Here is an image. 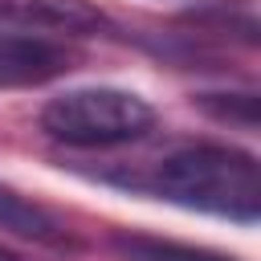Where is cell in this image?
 I'll use <instances>...</instances> for the list:
<instances>
[{
    "label": "cell",
    "mask_w": 261,
    "mask_h": 261,
    "mask_svg": "<svg viewBox=\"0 0 261 261\" xmlns=\"http://www.w3.org/2000/svg\"><path fill=\"white\" fill-rule=\"evenodd\" d=\"M110 184L135 188L143 196L179 204L188 212H208L237 224H257L261 216V171L257 159L228 143H184L135 171H110Z\"/></svg>",
    "instance_id": "cell-1"
},
{
    "label": "cell",
    "mask_w": 261,
    "mask_h": 261,
    "mask_svg": "<svg viewBox=\"0 0 261 261\" xmlns=\"http://www.w3.org/2000/svg\"><path fill=\"white\" fill-rule=\"evenodd\" d=\"M155 126V110L147 98L135 90L118 86H82L65 90L45 102L41 110V130L53 143L82 147V151H102V147H122L143 139Z\"/></svg>",
    "instance_id": "cell-2"
},
{
    "label": "cell",
    "mask_w": 261,
    "mask_h": 261,
    "mask_svg": "<svg viewBox=\"0 0 261 261\" xmlns=\"http://www.w3.org/2000/svg\"><path fill=\"white\" fill-rule=\"evenodd\" d=\"M77 65V53L57 37H37L0 24V90L45 86Z\"/></svg>",
    "instance_id": "cell-3"
},
{
    "label": "cell",
    "mask_w": 261,
    "mask_h": 261,
    "mask_svg": "<svg viewBox=\"0 0 261 261\" xmlns=\"http://www.w3.org/2000/svg\"><path fill=\"white\" fill-rule=\"evenodd\" d=\"M0 24L37 37H98L110 29L86 0H0Z\"/></svg>",
    "instance_id": "cell-4"
},
{
    "label": "cell",
    "mask_w": 261,
    "mask_h": 261,
    "mask_svg": "<svg viewBox=\"0 0 261 261\" xmlns=\"http://www.w3.org/2000/svg\"><path fill=\"white\" fill-rule=\"evenodd\" d=\"M0 228L4 232H16L24 241H37V245H53V249H65L73 245V237L65 232V224L37 200L12 192L8 184H0Z\"/></svg>",
    "instance_id": "cell-5"
},
{
    "label": "cell",
    "mask_w": 261,
    "mask_h": 261,
    "mask_svg": "<svg viewBox=\"0 0 261 261\" xmlns=\"http://www.w3.org/2000/svg\"><path fill=\"white\" fill-rule=\"evenodd\" d=\"M110 249L122 261H237V257L216 253V249H204V245L159 241V237H143V232H118L110 241Z\"/></svg>",
    "instance_id": "cell-6"
},
{
    "label": "cell",
    "mask_w": 261,
    "mask_h": 261,
    "mask_svg": "<svg viewBox=\"0 0 261 261\" xmlns=\"http://www.w3.org/2000/svg\"><path fill=\"white\" fill-rule=\"evenodd\" d=\"M208 114H216L220 122H237V126H245V130H253L257 126V94H200L196 98Z\"/></svg>",
    "instance_id": "cell-7"
},
{
    "label": "cell",
    "mask_w": 261,
    "mask_h": 261,
    "mask_svg": "<svg viewBox=\"0 0 261 261\" xmlns=\"http://www.w3.org/2000/svg\"><path fill=\"white\" fill-rule=\"evenodd\" d=\"M0 261H20L16 253H8V249H0Z\"/></svg>",
    "instance_id": "cell-8"
}]
</instances>
